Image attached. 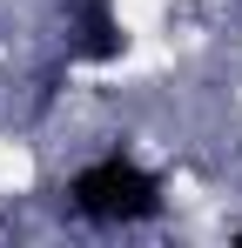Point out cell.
Masks as SVG:
<instances>
[{
  "label": "cell",
  "instance_id": "cell-1",
  "mask_svg": "<svg viewBox=\"0 0 242 248\" xmlns=\"http://www.w3.org/2000/svg\"><path fill=\"white\" fill-rule=\"evenodd\" d=\"M68 202L87 221H155L161 215V174L128 155H101L68 181Z\"/></svg>",
  "mask_w": 242,
  "mask_h": 248
},
{
  "label": "cell",
  "instance_id": "cell-2",
  "mask_svg": "<svg viewBox=\"0 0 242 248\" xmlns=\"http://www.w3.org/2000/svg\"><path fill=\"white\" fill-rule=\"evenodd\" d=\"M68 54L87 61V67H108V61L128 54V27H121L115 0H81L74 7V47H68Z\"/></svg>",
  "mask_w": 242,
  "mask_h": 248
}]
</instances>
